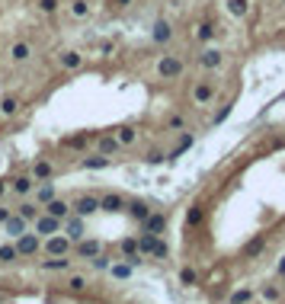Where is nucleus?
<instances>
[{"label":"nucleus","mask_w":285,"mask_h":304,"mask_svg":"<svg viewBox=\"0 0 285 304\" xmlns=\"http://www.w3.org/2000/svg\"><path fill=\"white\" fill-rule=\"evenodd\" d=\"M250 298H253V291H250V288H240V291H234V295L228 298V304H247Z\"/></svg>","instance_id":"nucleus-42"},{"label":"nucleus","mask_w":285,"mask_h":304,"mask_svg":"<svg viewBox=\"0 0 285 304\" xmlns=\"http://www.w3.org/2000/svg\"><path fill=\"white\" fill-rule=\"evenodd\" d=\"M13 243H16V253H19V256H39V253H42V237L36 234V231L19 234Z\"/></svg>","instance_id":"nucleus-5"},{"label":"nucleus","mask_w":285,"mask_h":304,"mask_svg":"<svg viewBox=\"0 0 285 304\" xmlns=\"http://www.w3.org/2000/svg\"><path fill=\"white\" fill-rule=\"evenodd\" d=\"M202 221H205V208H202V202L189 205V212H186V228H199Z\"/></svg>","instance_id":"nucleus-28"},{"label":"nucleus","mask_w":285,"mask_h":304,"mask_svg":"<svg viewBox=\"0 0 285 304\" xmlns=\"http://www.w3.org/2000/svg\"><path fill=\"white\" fill-rule=\"evenodd\" d=\"M42 212H48L52 218H61V221H64V218L71 215V202H68V198H61V196H54L48 205H42Z\"/></svg>","instance_id":"nucleus-17"},{"label":"nucleus","mask_w":285,"mask_h":304,"mask_svg":"<svg viewBox=\"0 0 285 304\" xmlns=\"http://www.w3.org/2000/svg\"><path fill=\"white\" fill-rule=\"evenodd\" d=\"M147 256H154V259H167V256H170V247H167V240H160V237H157V240H154V247H151V253H147Z\"/></svg>","instance_id":"nucleus-39"},{"label":"nucleus","mask_w":285,"mask_h":304,"mask_svg":"<svg viewBox=\"0 0 285 304\" xmlns=\"http://www.w3.org/2000/svg\"><path fill=\"white\" fill-rule=\"evenodd\" d=\"M16 259H19L16 243H0V266H10V263H16Z\"/></svg>","instance_id":"nucleus-32"},{"label":"nucleus","mask_w":285,"mask_h":304,"mask_svg":"<svg viewBox=\"0 0 285 304\" xmlns=\"http://www.w3.org/2000/svg\"><path fill=\"white\" fill-rule=\"evenodd\" d=\"M32 58V45L29 42H16L13 48H10V61H16V64H23V61Z\"/></svg>","instance_id":"nucleus-27"},{"label":"nucleus","mask_w":285,"mask_h":304,"mask_svg":"<svg viewBox=\"0 0 285 304\" xmlns=\"http://www.w3.org/2000/svg\"><path fill=\"white\" fill-rule=\"evenodd\" d=\"M193 141H196L193 135H183V138H179V144H177V147H173V151L167 154V160H177L179 154H186V151H189V147H193Z\"/></svg>","instance_id":"nucleus-35"},{"label":"nucleus","mask_w":285,"mask_h":304,"mask_svg":"<svg viewBox=\"0 0 285 304\" xmlns=\"http://www.w3.org/2000/svg\"><path fill=\"white\" fill-rule=\"evenodd\" d=\"M71 212L80 215V218H93V215L100 212V196H93V192H80V196L71 202Z\"/></svg>","instance_id":"nucleus-3"},{"label":"nucleus","mask_w":285,"mask_h":304,"mask_svg":"<svg viewBox=\"0 0 285 304\" xmlns=\"http://www.w3.org/2000/svg\"><path fill=\"white\" fill-rule=\"evenodd\" d=\"M13 212L19 215V218H26V221L32 224V221H36V218L42 215V205H39V202H29V198H19V205H16Z\"/></svg>","instance_id":"nucleus-20"},{"label":"nucleus","mask_w":285,"mask_h":304,"mask_svg":"<svg viewBox=\"0 0 285 304\" xmlns=\"http://www.w3.org/2000/svg\"><path fill=\"white\" fill-rule=\"evenodd\" d=\"M112 135H116V141L122 147H131L138 141V128H135V125H119V128H112Z\"/></svg>","instance_id":"nucleus-24"},{"label":"nucleus","mask_w":285,"mask_h":304,"mask_svg":"<svg viewBox=\"0 0 285 304\" xmlns=\"http://www.w3.org/2000/svg\"><path fill=\"white\" fill-rule=\"evenodd\" d=\"M96 151H100V154H106V157H112V154H119V151H122V144L116 141V135H112V131H106V135H100V138H96Z\"/></svg>","instance_id":"nucleus-21"},{"label":"nucleus","mask_w":285,"mask_h":304,"mask_svg":"<svg viewBox=\"0 0 285 304\" xmlns=\"http://www.w3.org/2000/svg\"><path fill=\"white\" fill-rule=\"evenodd\" d=\"M64 285H68V291H74V295H80V291H87V275H84V272H71Z\"/></svg>","instance_id":"nucleus-31"},{"label":"nucleus","mask_w":285,"mask_h":304,"mask_svg":"<svg viewBox=\"0 0 285 304\" xmlns=\"http://www.w3.org/2000/svg\"><path fill=\"white\" fill-rule=\"evenodd\" d=\"M125 212H128L131 221H138V224H141V221H144L147 215L154 212V208L147 205V202H141V198H131V202H125Z\"/></svg>","instance_id":"nucleus-16"},{"label":"nucleus","mask_w":285,"mask_h":304,"mask_svg":"<svg viewBox=\"0 0 285 304\" xmlns=\"http://www.w3.org/2000/svg\"><path fill=\"white\" fill-rule=\"evenodd\" d=\"M141 231H147V234H163V231H167V215L151 212L144 221H141Z\"/></svg>","instance_id":"nucleus-12"},{"label":"nucleus","mask_w":285,"mask_h":304,"mask_svg":"<svg viewBox=\"0 0 285 304\" xmlns=\"http://www.w3.org/2000/svg\"><path fill=\"white\" fill-rule=\"evenodd\" d=\"M61 224H64L61 218H52V215H48V212H42L39 218H36V221H32V224H29V228L36 231V234H39V237H52V234H61Z\"/></svg>","instance_id":"nucleus-7"},{"label":"nucleus","mask_w":285,"mask_h":304,"mask_svg":"<svg viewBox=\"0 0 285 304\" xmlns=\"http://www.w3.org/2000/svg\"><path fill=\"white\" fill-rule=\"evenodd\" d=\"M87 13H90V3H87V0H74V3H71V16H74V19H84Z\"/></svg>","instance_id":"nucleus-40"},{"label":"nucleus","mask_w":285,"mask_h":304,"mask_svg":"<svg viewBox=\"0 0 285 304\" xmlns=\"http://www.w3.org/2000/svg\"><path fill=\"white\" fill-rule=\"evenodd\" d=\"M90 266H93V269H96V272H106V269H109V266H112V256H109V253H106V250H103V253H100V256H93V259H90Z\"/></svg>","instance_id":"nucleus-37"},{"label":"nucleus","mask_w":285,"mask_h":304,"mask_svg":"<svg viewBox=\"0 0 285 304\" xmlns=\"http://www.w3.org/2000/svg\"><path fill=\"white\" fill-rule=\"evenodd\" d=\"M36 186H39V182L32 179V173H29V170H23V173L10 176V192H13L16 198H29L32 192H36Z\"/></svg>","instance_id":"nucleus-4"},{"label":"nucleus","mask_w":285,"mask_h":304,"mask_svg":"<svg viewBox=\"0 0 285 304\" xmlns=\"http://www.w3.org/2000/svg\"><path fill=\"white\" fill-rule=\"evenodd\" d=\"M103 253V240H93V237H80V240L71 243V256L74 259H93Z\"/></svg>","instance_id":"nucleus-2"},{"label":"nucleus","mask_w":285,"mask_h":304,"mask_svg":"<svg viewBox=\"0 0 285 304\" xmlns=\"http://www.w3.org/2000/svg\"><path fill=\"white\" fill-rule=\"evenodd\" d=\"M19 109H23V99L19 96H13V93L0 96V119H13V115H19Z\"/></svg>","instance_id":"nucleus-15"},{"label":"nucleus","mask_w":285,"mask_h":304,"mask_svg":"<svg viewBox=\"0 0 285 304\" xmlns=\"http://www.w3.org/2000/svg\"><path fill=\"white\" fill-rule=\"evenodd\" d=\"M183 128H186V119H183L179 112H173V115L167 119V131H183Z\"/></svg>","instance_id":"nucleus-41"},{"label":"nucleus","mask_w":285,"mask_h":304,"mask_svg":"<svg viewBox=\"0 0 285 304\" xmlns=\"http://www.w3.org/2000/svg\"><path fill=\"white\" fill-rule=\"evenodd\" d=\"M3 231H7V237H13V240H16L19 234H26V231H29V221H26V218H19V215L13 212L7 221H3Z\"/></svg>","instance_id":"nucleus-18"},{"label":"nucleus","mask_w":285,"mask_h":304,"mask_svg":"<svg viewBox=\"0 0 285 304\" xmlns=\"http://www.w3.org/2000/svg\"><path fill=\"white\" fill-rule=\"evenodd\" d=\"M196 38H199V42H212V38H215V26L212 23H199L196 26Z\"/></svg>","instance_id":"nucleus-38"},{"label":"nucleus","mask_w":285,"mask_h":304,"mask_svg":"<svg viewBox=\"0 0 285 304\" xmlns=\"http://www.w3.org/2000/svg\"><path fill=\"white\" fill-rule=\"evenodd\" d=\"M279 275H285V256L279 259Z\"/></svg>","instance_id":"nucleus-49"},{"label":"nucleus","mask_w":285,"mask_h":304,"mask_svg":"<svg viewBox=\"0 0 285 304\" xmlns=\"http://www.w3.org/2000/svg\"><path fill=\"white\" fill-rule=\"evenodd\" d=\"M106 272H109V279H112V282H128L131 272H135V266L125 263V259H112V266H109Z\"/></svg>","instance_id":"nucleus-14"},{"label":"nucleus","mask_w":285,"mask_h":304,"mask_svg":"<svg viewBox=\"0 0 285 304\" xmlns=\"http://www.w3.org/2000/svg\"><path fill=\"white\" fill-rule=\"evenodd\" d=\"M29 173H32V179H36V182H45V179H54V173H58V170H54L52 160L39 157V160H36V163L29 167Z\"/></svg>","instance_id":"nucleus-11"},{"label":"nucleus","mask_w":285,"mask_h":304,"mask_svg":"<svg viewBox=\"0 0 285 304\" xmlns=\"http://www.w3.org/2000/svg\"><path fill=\"white\" fill-rule=\"evenodd\" d=\"M109 163H112V157H106V154H100V151H96V154H87V157L77 160L80 170H106Z\"/></svg>","instance_id":"nucleus-13"},{"label":"nucleus","mask_w":285,"mask_h":304,"mask_svg":"<svg viewBox=\"0 0 285 304\" xmlns=\"http://www.w3.org/2000/svg\"><path fill=\"white\" fill-rule=\"evenodd\" d=\"M212 99H215V80H199L193 87V103L196 106H208Z\"/></svg>","instance_id":"nucleus-9"},{"label":"nucleus","mask_w":285,"mask_h":304,"mask_svg":"<svg viewBox=\"0 0 285 304\" xmlns=\"http://www.w3.org/2000/svg\"><path fill=\"white\" fill-rule=\"evenodd\" d=\"M228 13L237 16V19H244V16L250 13V0H228Z\"/></svg>","instance_id":"nucleus-34"},{"label":"nucleus","mask_w":285,"mask_h":304,"mask_svg":"<svg viewBox=\"0 0 285 304\" xmlns=\"http://www.w3.org/2000/svg\"><path fill=\"white\" fill-rule=\"evenodd\" d=\"M42 272H68L71 269V256H48L39 263Z\"/></svg>","instance_id":"nucleus-22"},{"label":"nucleus","mask_w":285,"mask_h":304,"mask_svg":"<svg viewBox=\"0 0 285 304\" xmlns=\"http://www.w3.org/2000/svg\"><path fill=\"white\" fill-rule=\"evenodd\" d=\"M196 282H199V272H196L193 266H183V269H179V285H186V288H193Z\"/></svg>","instance_id":"nucleus-36"},{"label":"nucleus","mask_w":285,"mask_h":304,"mask_svg":"<svg viewBox=\"0 0 285 304\" xmlns=\"http://www.w3.org/2000/svg\"><path fill=\"white\" fill-rule=\"evenodd\" d=\"M61 234L68 237L71 243H74V240H80V237H87V218H80V215H74V212H71L68 218H64V224H61Z\"/></svg>","instance_id":"nucleus-8"},{"label":"nucleus","mask_w":285,"mask_h":304,"mask_svg":"<svg viewBox=\"0 0 285 304\" xmlns=\"http://www.w3.org/2000/svg\"><path fill=\"white\" fill-rule=\"evenodd\" d=\"M58 64H61L64 71H80L84 68V54L80 52H61L58 54Z\"/></svg>","instance_id":"nucleus-26"},{"label":"nucleus","mask_w":285,"mask_h":304,"mask_svg":"<svg viewBox=\"0 0 285 304\" xmlns=\"http://www.w3.org/2000/svg\"><path fill=\"white\" fill-rule=\"evenodd\" d=\"M54 196H58L54 182H52V179H45V182H39V186H36V192H32V202H39V205H48V202H52Z\"/></svg>","instance_id":"nucleus-19"},{"label":"nucleus","mask_w":285,"mask_h":304,"mask_svg":"<svg viewBox=\"0 0 285 304\" xmlns=\"http://www.w3.org/2000/svg\"><path fill=\"white\" fill-rule=\"evenodd\" d=\"M260 295H263V301H279V288L276 285H263Z\"/></svg>","instance_id":"nucleus-43"},{"label":"nucleus","mask_w":285,"mask_h":304,"mask_svg":"<svg viewBox=\"0 0 285 304\" xmlns=\"http://www.w3.org/2000/svg\"><path fill=\"white\" fill-rule=\"evenodd\" d=\"M183 71H186V64H183L179 54H163V58L157 61V77H160V80H177Z\"/></svg>","instance_id":"nucleus-1"},{"label":"nucleus","mask_w":285,"mask_h":304,"mask_svg":"<svg viewBox=\"0 0 285 304\" xmlns=\"http://www.w3.org/2000/svg\"><path fill=\"white\" fill-rule=\"evenodd\" d=\"M58 7H61L58 0H39V10H42V13H58Z\"/></svg>","instance_id":"nucleus-44"},{"label":"nucleus","mask_w":285,"mask_h":304,"mask_svg":"<svg viewBox=\"0 0 285 304\" xmlns=\"http://www.w3.org/2000/svg\"><path fill=\"white\" fill-rule=\"evenodd\" d=\"M199 64H202L205 71H218V68L224 64V54L218 52V48H205V52L199 54Z\"/></svg>","instance_id":"nucleus-23"},{"label":"nucleus","mask_w":285,"mask_h":304,"mask_svg":"<svg viewBox=\"0 0 285 304\" xmlns=\"http://www.w3.org/2000/svg\"><path fill=\"white\" fill-rule=\"evenodd\" d=\"M90 144V138L80 131V135H64L61 138V147H71V151H84V147Z\"/></svg>","instance_id":"nucleus-29"},{"label":"nucleus","mask_w":285,"mask_h":304,"mask_svg":"<svg viewBox=\"0 0 285 304\" xmlns=\"http://www.w3.org/2000/svg\"><path fill=\"white\" fill-rule=\"evenodd\" d=\"M10 215H13V212H10V208H3V202H0V224H3V221H7Z\"/></svg>","instance_id":"nucleus-48"},{"label":"nucleus","mask_w":285,"mask_h":304,"mask_svg":"<svg viewBox=\"0 0 285 304\" xmlns=\"http://www.w3.org/2000/svg\"><path fill=\"white\" fill-rule=\"evenodd\" d=\"M119 253H122V259L138 256V237H125V240L119 243Z\"/></svg>","instance_id":"nucleus-33"},{"label":"nucleus","mask_w":285,"mask_h":304,"mask_svg":"<svg viewBox=\"0 0 285 304\" xmlns=\"http://www.w3.org/2000/svg\"><path fill=\"white\" fill-rule=\"evenodd\" d=\"M151 38H154L157 45H167L170 38H173V26H170L167 19H157V23H154V29H151Z\"/></svg>","instance_id":"nucleus-25"},{"label":"nucleus","mask_w":285,"mask_h":304,"mask_svg":"<svg viewBox=\"0 0 285 304\" xmlns=\"http://www.w3.org/2000/svg\"><path fill=\"white\" fill-rule=\"evenodd\" d=\"M147 163H163V160H167V157H163V151H147Z\"/></svg>","instance_id":"nucleus-45"},{"label":"nucleus","mask_w":285,"mask_h":304,"mask_svg":"<svg viewBox=\"0 0 285 304\" xmlns=\"http://www.w3.org/2000/svg\"><path fill=\"white\" fill-rule=\"evenodd\" d=\"M282 3H285V0H282Z\"/></svg>","instance_id":"nucleus-51"},{"label":"nucleus","mask_w":285,"mask_h":304,"mask_svg":"<svg viewBox=\"0 0 285 304\" xmlns=\"http://www.w3.org/2000/svg\"><path fill=\"white\" fill-rule=\"evenodd\" d=\"M112 3H116V7H128L131 0H112Z\"/></svg>","instance_id":"nucleus-50"},{"label":"nucleus","mask_w":285,"mask_h":304,"mask_svg":"<svg viewBox=\"0 0 285 304\" xmlns=\"http://www.w3.org/2000/svg\"><path fill=\"white\" fill-rule=\"evenodd\" d=\"M263 247H266V237L260 234V237H253V240L240 250V256H244V259H253V256H260V253H263Z\"/></svg>","instance_id":"nucleus-30"},{"label":"nucleus","mask_w":285,"mask_h":304,"mask_svg":"<svg viewBox=\"0 0 285 304\" xmlns=\"http://www.w3.org/2000/svg\"><path fill=\"white\" fill-rule=\"evenodd\" d=\"M7 192H10V179H7V176H0V202L7 198Z\"/></svg>","instance_id":"nucleus-46"},{"label":"nucleus","mask_w":285,"mask_h":304,"mask_svg":"<svg viewBox=\"0 0 285 304\" xmlns=\"http://www.w3.org/2000/svg\"><path fill=\"white\" fill-rule=\"evenodd\" d=\"M100 212H106V215L125 212V196L122 192H106V196H100Z\"/></svg>","instance_id":"nucleus-10"},{"label":"nucleus","mask_w":285,"mask_h":304,"mask_svg":"<svg viewBox=\"0 0 285 304\" xmlns=\"http://www.w3.org/2000/svg\"><path fill=\"white\" fill-rule=\"evenodd\" d=\"M42 253H45V256H71V240L64 234L42 237Z\"/></svg>","instance_id":"nucleus-6"},{"label":"nucleus","mask_w":285,"mask_h":304,"mask_svg":"<svg viewBox=\"0 0 285 304\" xmlns=\"http://www.w3.org/2000/svg\"><path fill=\"white\" fill-rule=\"evenodd\" d=\"M228 115H231V106H224V109H221V112H218V115H215V122H224V119H228Z\"/></svg>","instance_id":"nucleus-47"}]
</instances>
